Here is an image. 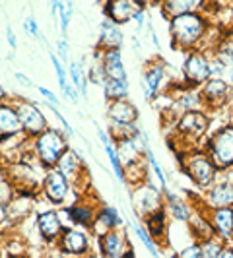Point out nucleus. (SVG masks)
Instances as JSON below:
<instances>
[{
  "mask_svg": "<svg viewBox=\"0 0 233 258\" xmlns=\"http://www.w3.org/2000/svg\"><path fill=\"white\" fill-rule=\"evenodd\" d=\"M169 22V43L173 51L191 52L204 49L212 22L204 12L181 14L167 20Z\"/></svg>",
  "mask_w": 233,
  "mask_h": 258,
  "instance_id": "1",
  "label": "nucleus"
},
{
  "mask_svg": "<svg viewBox=\"0 0 233 258\" xmlns=\"http://www.w3.org/2000/svg\"><path fill=\"white\" fill-rule=\"evenodd\" d=\"M177 157H179L181 171L191 179V182L196 188L208 190L214 182L218 181L220 171L214 165V161L210 159V155L206 154V150L202 146L191 148V150L179 154Z\"/></svg>",
  "mask_w": 233,
  "mask_h": 258,
  "instance_id": "2",
  "label": "nucleus"
},
{
  "mask_svg": "<svg viewBox=\"0 0 233 258\" xmlns=\"http://www.w3.org/2000/svg\"><path fill=\"white\" fill-rule=\"evenodd\" d=\"M210 113L200 109V111H187L183 113L177 122L173 124V140L183 144L181 152H187L191 148H198L202 140H206L210 134ZM177 154V155H179Z\"/></svg>",
  "mask_w": 233,
  "mask_h": 258,
  "instance_id": "3",
  "label": "nucleus"
},
{
  "mask_svg": "<svg viewBox=\"0 0 233 258\" xmlns=\"http://www.w3.org/2000/svg\"><path fill=\"white\" fill-rule=\"evenodd\" d=\"M66 136H68V134H66L65 130L51 128V126H49L43 134H39L37 138L29 140V144H31L29 150H31V154L35 155V159H37L43 167L52 169V167H56L61 155L70 148Z\"/></svg>",
  "mask_w": 233,
  "mask_h": 258,
  "instance_id": "4",
  "label": "nucleus"
},
{
  "mask_svg": "<svg viewBox=\"0 0 233 258\" xmlns=\"http://www.w3.org/2000/svg\"><path fill=\"white\" fill-rule=\"evenodd\" d=\"M202 148L206 150V154L220 173L233 169V122L223 124L218 130H212Z\"/></svg>",
  "mask_w": 233,
  "mask_h": 258,
  "instance_id": "5",
  "label": "nucleus"
},
{
  "mask_svg": "<svg viewBox=\"0 0 233 258\" xmlns=\"http://www.w3.org/2000/svg\"><path fill=\"white\" fill-rule=\"evenodd\" d=\"M181 72L183 84L187 88H193V90L202 88V84H206L212 78V54L204 49L187 52V56L183 60Z\"/></svg>",
  "mask_w": 233,
  "mask_h": 258,
  "instance_id": "6",
  "label": "nucleus"
},
{
  "mask_svg": "<svg viewBox=\"0 0 233 258\" xmlns=\"http://www.w3.org/2000/svg\"><path fill=\"white\" fill-rule=\"evenodd\" d=\"M12 103L16 107V111H18L26 138L33 140V138H37L39 134H43L45 130L49 128V118L39 109V105L29 101L27 97H18V99H14Z\"/></svg>",
  "mask_w": 233,
  "mask_h": 258,
  "instance_id": "7",
  "label": "nucleus"
},
{
  "mask_svg": "<svg viewBox=\"0 0 233 258\" xmlns=\"http://www.w3.org/2000/svg\"><path fill=\"white\" fill-rule=\"evenodd\" d=\"M56 169L70 181L72 188L80 190L78 194L88 192V188H90V179H88L90 173H88V167H86L82 155L78 154L72 146L66 150L65 154L61 155V159H59V163H56Z\"/></svg>",
  "mask_w": 233,
  "mask_h": 258,
  "instance_id": "8",
  "label": "nucleus"
},
{
  "mask_svg": "<svg viewBox=\"0 0 233 258\" xmlns=\"http://www.w3.org/2000/svg\"><path fill=\"white\" fill-rule=\"evenodd\" d=\"M132 206L136 220H144L146 216L154 214L163 208V190L155 186V182L146 181L132 188Z\"/></svg>",
  "mask_w": 233,
  "mask_h": 258,
  "instance_id": "9",
  "label": "nucleus"
},
{
  "mask_svg": "<svg viewBox=\"0 0 233 258\" xmlns=\"http://www.w3.org/2000/svg\"><path fill=\"white\" fill-rule=\"evenodd\" d=\"M198 93L202 97L204 111H208V113L233 103V88L227 82V78L223 76L210 78L206 84H202V88H198Z\"/></svg>",
  "mask_w": 233,
  "mask_h": 258,
  "instance_id": "10",
  "label": "nucleus"
},
{
  "mask_svg": "<svg viewBox=\"0 0 233 258\" xmlns=\"http://www.w3.org/2000/svg\"><path fill=\"white\" fill-rule=\"evenodd\" d=\"M165 80H167V64L159 56L150 58L144 64L142 90H144V97H146L148 103H154L155 99L161 95V91L165 88Z\"/></svg>",
  "mask_w": 233,
  "mask_h": 258,
  "instance_id": "11",
  "label": "nucleus"
},
{
  "mask_svg": "<svg viewBox=\"0 0 233 258\" xmlns=\"http://www.w3.org/2000/svg\"><path fill=\"white\" fill-rule=\"evenodd\" d=\"M72 190L74 188H72L70 181L56 167L45 171L43 182H41V194H43V198L49 204H52V206L66 204V200H68V196H70Z\"/></svg>",
  "mask_w": 233,
  "mask_h": 258,
  "instance_id": "12",
  "label": "nucleus"
},
{
  "mask_svg": "<svg viewBox=\"0 0 233 258\" xmlns=\"http://www.w3.org/2000/svg\"><path fill=\"white\" fill-rule=\"evenodd\" d=\"M103 202H99L97 198H95V194L93 196H88V194H78V198L70 204V206L66 208V218L70 220L72 225H76V227H82V229H91V223H93V218H95V214H97V210L101 206Z\"/></svg>",
  "mask_w": 233,
  "mask_h": 258,
  "instance_id": "13",
  "label": "nucleus"
},
{
  "mask_svg": "<svg viewBox=\"0 0 233 258\" xmlns=\"http://www.w3.org/2000/svg\"><path fill=\"white\" fill-rule=\"evenodd\" d=\"M200 198L206 208H233V169L221 171L218 181Z\"/></svg>",
  "mask_w": 233,
  "mask_h": 258,
  "instance_id": "14",
  "label": "nucleus"
},
{
  "mask_svg": "<svg viewBox=\"0 0 233 258\" xmlns=\"http://www.w3.org/2000/svg\"><path fill=\"white\" fill-rule=\"evenodd\" d=\"M54 246L68 258L84 256L90 250V233H88V229H82V227H76V225L65 227V231L59 237Z\"/></svg>",
  "mask_w": 233,
  "mask_h": 258,
  "instance_id": "15",
  "label": "nucleus"
},
{
  "mask_svg": "<svg viewBox=\"0 0 233 258\" xmlns=\"http://www.w3.org/2000/svg\"><path fill=\"white\" fill-rule=\"evenodd\" d=\"M196 202L212 225L214 235L220 237L225 245L233 243V208H206L202 204V198H196Z\"/></svg>",
  "mask_w": 233,
  "mask_h": 258,
  "instance_id": "16",
  "label": "nucleus"
},
{
  "mask_svg": "<svg viewBox=\"0 0 233 258\" xmlns=\"http://www.w3.org/2000/svg\"><path fill=\"white\" fill-rule=\"evenodd\" d=\"M103 18L115 22L116 26H127L134 20V16L146 8L144 0H103Z\"/></svg>",
  "mask_w": 233,
  "mask_h": 258,
  "instance_id": "17",
  "label": "nucleus"
},
{
  "mask_svg": "<svg viewBox=\"0 0 233 258\" xmlns=\"http://www.w3.org/2000/svg\"><path fill=\"white\" fill-rule=\"evenodd\" d=\"M129 250H132L129 233L123 227L111 229L103 237H99V252L103 258H123Z\"/></svg>",
  "mask_w": 233,
  "mask_h": 258,
  "instance_id": "18",
  "label": "nucleus"
},
{
  "mask_svg": "<svg viewBox=\"0 0 233 258\" xmlns=\"http://www.w3.org/2000/svg\"><path fill=\"white\" fill-rule=\"evenodd\" d=\"M35 225H37V231L41 235V239L47 243V245H56L59 237L65 231V223H63V218L56 210H43L37 214V220H35Z\"/></svg>",
  "mask_w": 233,
  "mask_h": 258,
  "instance_id": "19",
  "label": "nucleus"
},
{
  "mask_svg": "<svg viewBox=\"0 0 233 258\" xmlns=\"http://www.w3.org/2000/svg\"><path fill=\"white\" fill-rule=\"evenodd\" d=\"M22 136H24V130H22V122L16 107L12 101H2L0 103V144L14 138H22Z\"/></svg>",
  "mask_w": 233,
  "mask_h": 258,
  "instance_id": "20",
  "label": "nucleus"
},
{
  "mask_svg": "<svg viewBox=\"0 0 233 258\" xmlns=\"http://www.w3.org/2000/svg\"><path fill=\"white\" fill-rule=\"evenodd\" d=\"M116 227H123V216H121V212L115 206L101 204L99 210H97V214H95V218H93L90 231L99 239V237H103L105 233H109L111 229H116Z\"/></svg>",
  "mask_w": 233,
  "mask_h": 258,
  "instance_id": "21",
  "label": "nucleus"
},
{
  "mask_svg": "<svg viewBox=\"0 0 233 258\" xmlns=\"http://www.w3.org/2000/svg\"><path fill=\"white\" fill-rule=\"evenodd\" d=\"M97 62L101 66L105 78H109V80H129L121 49H109V51L97 52Z\"/></svg>",
  "mask_w": 233,
  "mask_h": 258,
  "instance_id": "22",
  "label": "nucleus"
},
{
  "mask_svg": "<svg viewBox=\"0 0 233 258\" xmlns=\"http://www.w3.org/2000/svg\"><path fill=\"white\" fill-rule=\"evenodd\" d=\"M105 115L109 122H119V124H136L140 118L138 107L130 99H119V101L107 103Z\"/></svg>",
  "mask_w": 233,
  "mask_h": 258,
  "instance_id": "23",
  "label": "nucleus"
},
{
  "mask_svg": "<svg viewBox=\"0 0 233 258\" xmlns=\"http://www.w3.org/2000/svg\"><path fill=\"white\" fill-rule=\"evenodd\" d=\"M125 43V33L121 26H116L115 22L103 18L99 24V39L95 45V52L109 51V49H121Z\"/></svg>",
  "mask_w": 233,
  "mask_h": 258,
  "instance_id": "24",
  "label": "nucleus"
},
{
  "mask_svg": "<svg viewBox=\"0 0 233 258\" xmlns=\"http://www.w3.org/2000/svg\"><path fill=\"white\" fill-rule=\"evenodd\" d=\"M163 208L167 212L169 218H173L179 223H189L194 214V206L191 202H187L185 198L177 196L175 192H163Z\"/></svg>",
  "mask_w": 233,
  "mask_h": 258,
  "instance_id": "25",
  "label": "nucleus"
},
{
  "mask_svg": "<svg viewBox=\"0 0 233 258\" xmlns=\"http://www.w3.org/2000/svg\"><path fill=\"white\" fill-rule=\"evenodd\" d=\"M208 0H161L157 6L161 10V16L165 20H171L175 16L191 12H204Z\"/></svg>",
  "mask_w": 233,
  "mask_h": 258,
  "instance_id": "26",
  "label": "nucleus"
},
{
  "mask_svg": "<svg viewBox=\"0 0 233 258\" xmlns=\"http://www.w3.org/2000/svg\"><path fill=\"white\" fill-rule=\"evenodd\" d=\"M144 227L146 231L150 233V237L154 239L157 245H165V239H167V233H169V216L165 212V208L157 210L154 214L146 216L144 218Z\"/></svg>",
  "mask_w": 233,
  "mask_h": 258,
  "instance_id": "27",
  "label": "nucleus"
},
{
  "mask_svg": "<svg viewBox=\"0 0 233 258\" xmlns=\"http://www.w3.org/2000/svg\"><path fill=\"white\" fill-rule=\"evenodd\" d=\"M33 204H35V194L16 192V196L10 200V204L6 206V216H8V220H12V221L26 220L27 216L31 214V210H33Z\"/></svg>",
  "mask_w": 233,
  "mask_h": 258,
  "instance_id": "28",
  "label": "nucleus"
},
{
  "mask_svg": "<svg viewBox=\"0 0 233 258\" xmlns=\"http://www.w3.org/2000/svg\"><path fill=\"white\" fill-rule=\"evenodd\" d=\"M97 138H99V142H101V146H103L105 154H107V157H109V163H111V169H113V173H115L116 181L121 182V184H125V167H123V161H121V157H119L115 142L111 140L109 132L103 128H97Z\"/></svg>",
  "mask_w": 233,
  "mask_h": 258,
  "instance_id": "29",
  "label": "nucleus"
},
{
  "mask_svg": "<svg viewBox=\"0 0 233 258\" xmlns=\"http://www.w3.org/2000/svg\"><path fill=\"white\" fill-rule=\"evenodd\" d=\"M214 58H218L225 68H233V29L221 31L220 39L216 41V45L212 47V51H208Z\"/></svg>",
  "mask_w": 233,
  "mask_h": 258,
  "instance_id": "30",
  "label": "nucleus"
},
{
  "mask_svg": "<svg viewBox=\"0 0 233 258\" xmlns=\"http://www.w3.org/2000/svg\"><path fill=\"white\" fill-rule=\"evenodd\" d=\"M49 58H51L52 66H54V74H56V80H59V88L63 90L66 97L72 101V103H78V97H80V93H78L74 88H72V84H70V78H68V70H66V64H63V60L56 56V52H49Z\"/></svg>",
  "mask_w": 233,
  "mask_h": 258,
  "instance_id": "31",
  "label": "nucleus"
},
{
  "mask_svg": "<svg viewBox=\"0 0 233 258\" xmlns=\"http://www.w3.org/2000/svg\"><path fill=\"white\" fill-rule=\"evenodd\" d=\"M101 90H103L105 101H107V103L119 101V99H129L130 97L129 80H109V78H105Z\"/></svg>",
  "mask_w": 233,
  "mask_h": 258,
  "instance_id": "32",
  "label": "nucleus"
},
{
  "mask_svg": "<svg viewBox=\"0 0 233 258\" xmlns=\"http://www.w3.org/2000/svg\"><path fill=\"white\" fill-rule=\"evenodd\" d=\"M66 70H68V78H70V84L72 88L82 95V97H88V86H90V80H88V74L84 70L82 62L78 60H70L66 64Z\"/></svg>",
  "mask_w": 233,
  "mask_h": 258,
  "instance_id": "33",
  "label": "nucleus"
},
{
  "mask_svg": "<svg viewBox=\"0 0 233 258\" xmlns=\"http://www.w3.org/2000/svg\"><path fill=\"white\" fill-rule=\"evenodd\" d=\"M140 130L142 126H138V122L136 124H119V122H109V136H111V140L115 144L119 142H125V140H130V138H134V136H138L140 134Z\"/></svg>",
  "mask_w": 233,
  "mask_h": 258,
  "instance_id": "34",
  "label": "nucleus"
},
{
  "mask_svg": "<svg viewBox=\"0 0 233 258\" xmlns=\"http://www.w3.org/2000/svg\"><path fill=\"white\" fill-rule=\"evenodd\" d=\"M125 221H129V223H130V227L134 229L136 237L142 241V245L148 248V252H150L154 258H161V256H159V245H157L154 239L150 237V233L146 231V227L140 223V220H127V218H125Z\"/></svg>",
  "mask_w": 233,
  "mask_h": 258,
  "instance_id": "35",
  "label": "nucleus"
},
{
  "mask_svg": "<svg viewBox=\"0 0 233 258\" xmlns=\"http://www.w3.org/2000/svg\"><path fill=\"white\" fill-rule=\"evenodd\" d=\"M146 161H148V167L152 169V173H154V177H155V181H157V184H159V188H161L163 192H169L167 177H165V173H163L161 165L157 163V159H155V155L150 146H148V150H146Z\"/></svg>",
  "mask_w": 233,
  "mask_h": 258,
  "instance_id": "36",
  "label": "nucleus"
},
{
  "mask_svg": "<svg viewBox=\"0 0 233 258\" xmlns=\"http://www.w3.org/2000/svg\"><path fill=\"white\" fill-rule=\"evenodd\" d=\"M223 246L225 243L216 235L210 239H204V241H200V258H220Z\"/></svg>",
  "mask_w": 233,
  "mask_h": 258,
  "instance_id": "37",
  "label": "nucleus"
},
{
  "mask_svg": "<svg viewBox=\"0 0 233 258\" xmlns=\"http://www.w3.org/2000/svg\"><path fill=\"white\" fill-rule=\"evenodd\" d=\"M74 16V2L72 0H61L59 6V20H61V31L63 37H68V27H70V20Z\"/></svg>",
  "mask_w": 233,
  "mask_h": 258,
  "instance_id": "38",
  "label": "nucleus"
},
{
  "mask_svg": "<svg viewBox=\"0 0 233 258\" xmlns=\"http://www.w3.org/2000/svg\"><path fill=\"white\" fill-rule=\"evenodd\" d=\"M16 196V188L10 182V179L6 177V173L0 175V206H8L10 200Z\"/></svg>",
  "mask_w": 233,
  "mask_h": 258,
  "instance_id": "39",
  "label": "nucleus"
},
{
  "mask_svg": "<svg viewBox=\"0 0 233 258\" xmlns=\"http://www.w3.org/2000/svg\"><path fill=\"white\" fill-rule=\"evenodd\" d=\"M175 258H200V241H193L177 250Z\"/></svg>",
  "mask_w": 233,
  "mask_h": 258,
  "instance_id": "40",
  "label": "nucleus"
},
{
  "mask_svg": "<svg viewBox=\"0 0 233 258\" xmlns=\"http://www.w3.org/2000/svg\"><path fill=\"white\" fill-rule=\"evenodd\" d=\"M24 29H26V33H27V35H29L31 39H39V37H41L35 16H27L26 20H24Z\"/></svg>",
  "mask_w": 233,
  "mask_h": 258,
  "instance_id": "41",
  "label": "nucleus"
},
{
  "mask_svg": "<svg viewBox=\"0 0 233 258\" xmlns=\"http://www.w3.org/2000/svg\"><path fill=\"white\" fill-rule=\"evenodd\" d=\"M68 54H70V49H68V39L61 37L59 41H56V56L63 60V64H68V62H70Z\"/></svg>",
  "mask_w": 233,
  "mask_h": 258,
  "instance_id": "42",
  "label": "nucleus"
},
{
  "mask_svg": "<svg viewBox=\"0 0 233 258\" xmlns=\"http://www.w3.org/2000/svg\"><path fill=\"white\" fill-rule=\"evenodd\" d=\"M37 91L41 93V97L45 99V103L52 105V107H61V99H59V97H56L49 88H45V86H37Z\"/></svg>",
  "mask_w": 233,
  "mask_h": 258,
  "instance_id": "43",
  "label": "nucleus"
},
{
  "mask_svg": "<svg viewBox=\"0 0 233 258\" xmlns=\"http://www.w3.org/2000/svg\"><path fill=\"white\" fill-rule=\"evenodd\" d=\"M6 41H8V45H10L12 51L18 49V39H16V33H14V29L10 26H6Z\"/></svg>",
  "mask_w": 233,
  "mask_h": 258,
  "instance_id": "44",
  "label": "nucleus"
},
{
  "mask_svg": "<svg viewBox=\"0 0 233 258\" xmlns=\"http://www.w3.org/2000/svg\"><path fill=\"white\" fill-rule=\"evenodd\" d=\"M14 78L18 80V82H22V86H26V88H33V82H31V78L26 76V74H22V72H16Z\"/></svg>",
  "mask_w": 233,
  "mask_h": 258,
  "instance_id": "45",
  "label": "nucleus"
},
{
  "mask_svg": "<svg viewBox=\"0 0 233 258\" xmlns=\"http://www.w3.org/2000/svg\"><path fill=\"white\" fill-rule=\"evenodd\" d=\"M220 258H233V243H227V245L223 246Z\"/></svg>",
  "mask_w": 233,
  "mask_h": 258,
  "instance_id": "46",
  "label": "nucleus"
},
{
  "mask_svg": "<svg viewBox=\"0 0 233 258\" xmlns=\"http://www.w3.org/2000/svg\"><path fill=\"white\" fill-rule=\"evenodd\" d=\"M225 76H227V82L231 84V88H233V68H227V72H225Z\"/></svg>",
  "mask_w": 233,
  "mask_h": 258,
  "instance_id": "47",
  "label": "nucleus"
},
{
  "mask_svg": "<svg viewBox=\"0 0 233 258\" xmlns=\"http://www.w3.org/2000/svg\"><path fill=\"white\" fill-rule=\"evenodd\" d=\"M6 97H8V93H6V90L0 86V103H2V101H6Z\"/></svg>",
  "mask_w": 233,
  "mask_h": 258,
  "instance_id": "48",
  "label": "nucleus"
},
{
  "mask_svg": "<svg viewBox=\"0 0 233 258\" xmlns=\"http://www.w3.org/2000/svg\"><path fill=\"white\" fill-rule=\"evenodd\" d=\"M123 258H136V254H134L132 250H129V252H127V254H125V256H123Z\"/></svg>",
  "mask_w": 233,
  "mask_h": 258,
  "instance_id": "49",
  "label": "nucleus"
},
{
  "mask_svg": "<svg viewBox=\"0 0 233 258\" xmlns=\"http://www.w3.org/2000/svg\"><path fill=\"white\" fill-rule=\"evenodd\" d=\"M150 2H152V4H155V6H157V4L161 2V0H150Z\"/></svg>",
  "mask_w": 233,
  "mask_h": 258,
  "instance_id": "50",
  "label": "nucleus"
},
{
  "mask_svg": "<svg viewBox=\"0 0 233 258\" xmlns=\"http://www.w3.org/2000/svg\"><path fill=\"white\" fill-rule=\"evenodd\" d=\"M101 2H103V0H101Z\"/></svg>",
  "mask_w": 233,
  "mask_h": 258,
  "instance_id": "51",
  "label": "nucleus"
}]
</instances>
